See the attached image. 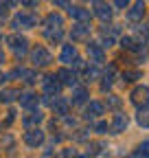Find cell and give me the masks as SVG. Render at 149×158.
I'll return each instance as SVG.
<instances>
[{"mask_svg":"<svg viewBox=\"0 0 149 158\" xmlns=\"http://www.w3.org/2000/svg\"><path fill=\"white\" fill-rule=\"evenodd\" d=\"M24 143L29 145V147H40L42 143H44V132L42 130H29L26 134H24Z\"/></svg>","mask_w":149,"mask_h":158,"instance_id":"obj_11","label":"cell"},{"mask_svg":"<svg viewBox=\"0 0 149 158\" xmlns=\"http://www.w3.org/2000/svg\"><path fill=\"white\" fill-rule=\"evenodd\" d=\"M114 66H110L107 70H105V75H103V81H101V90L103 92H107L110 88H112V84H114Z\"/></svg>","mask_w":149,"mask_h":158,"instance_id":"obj_20","label":"cell"},{"mask_svg":"<svg viewBox=\"0 0 149 158\" xmlns=\"http://www.w3.org/2000/svg\"><path fill=\"white\" fill-rule=\"evenodd\" d=\"M119 44H121V46H123L125 51H132V46H134L136 42H134V40H132V37H129V35H123V37H121V42H119Z\"/></svg>","mask_w":149,"mask_h":158,"instance_id":"obj_28","label":"cell"},{"mask_svg":"<svg viewBox=\"0 0 149 158\" xmlns=\"http://www.w3.org/2000/svg\"><path fill=\"white\" fill-rule=\"evenodd\" d=\"M31 59H33V66H48L50 62H53V57H50V53L44 48V46H35L33 48V53H31Z\"/></svg>","mask_w":149,"mask_h":158,"instance_id":"obj_2","label":"cell"},{"mask_svg":"<svg viewBox=\"0 0 149 158\" xmlns=\"http://www.w3.org/2000/svg\"><path fill=\"white\" fill-rule=\"evenodd\" d=\"M53 2L57 5V7H68V5H70V0H53Z\"/></svg>","mask_w":149,"mask_h":158,"instance_id":"obj_34","label":"cell"},{"mask_svg":"<svg viewBox=\"0 0 149 158\" xmlns=\"http://www.w3.org/2000/svg\"><path fill=\"white\" fill-rule=\"evenodd\" d=\"M129 101L134 103L136 110H147L149 108V88L147 86H136L129 94Z\"/></svg>","mask_w":149,"mask_h":158,"instance_id":"obj_1","label":"cell"},{"mask_svg":"<svg viewBox=\"0 0 149 158\" xmlns=\"http://www.w3.org/2000/svg\"><path fill=\"white\" fill-rule=\"evenodd\" d=\"M103 112H105V106H103L101 101H90L88 108H86V114H83V116L90 121V118H99Z\"/></svg>","mask_w":149,"mask_h":158,"instance_id":"obj_16","label":"cell"},{"mask_svg":"<svg viewBox=\"0 0 149 158\" xmlns=\"http://www.w3.org/2000/svg\"><path fill=\"white\" fill-rule=\"evenodd\" d=\"M88 57H90V62L92 64H103L105 62V51H103V46L101 44H97V42H88Z\"/></svg>","mask_w":149,"mask_h":158,"instance_id":"obj_5","label":"cell"},{"mask_svg":"<svg viewBox=\"0 0 149 158\" xmlns=\"http://www.w3.org/2000/svg\"><path fill=\"white\" fill-rule=\"evenodd\" d=\"M44 35L50 40V42H62V37H64V29H48V31H44Z\"/></svg>","mask_w":149,"mask_h":158,"instance_id":"obj_23","label":"cell"},{"mask_svg":"<svg viewBox=\"0 0 149 158\" xmlns=\"http://www.w3.org/2000/svg\"><path fill=\"white\" fill-rule=\"evenodd\" d=\"M74 57H77V48H74V44H64V46H62V53H59V62L72 64Z\"/></svg>","mask_w":149,"mask_h":158,"instance_id":"obj_18","label":"cell"},{"mask_svg":"<svg viewBox=\"0 0 149 158\" xmlns=\"http://www.w3.org/2000/svg\"><path fill=\"white\" fill-rule=\"evenodd\" d=\"M48 29H64V15L57 13V11H53L44 18V31Z\"/></svg>","mask_w":149,"mask_h":158,"instance_id":"obj_10","label":"cell"},{"mask_svg":"<svg viewBox=\"0 0 149 158\" xmlns=\"http://www.w3.org/2000/svg\"><path fill=\"white\" fill-rule=\"evenodd\" d=\"M90 35V24L88 22H77L72 29H70V37L74 42H79V40H86Z\"/></svg>","mask_w":149,"mask_h":158,"instance_id":"obj_14","label":"cell"},{"mask_svg":"<svg viewBox=\"0 0 149 158\" xmlns=\"http://www.w3.org/2000/svg\"><path fill=\"white\" fill-rule=\"evenodd\" d=\"M20 2H22L24 7H37V2H40V0H20Z\"/></svg>","mask_w":149,"mask_h":158,"instance_id":"obj_33","label":"cell"},{"mask_svg":"<svg viewBox=\"0 0 149 158\" xmlns=\"http://www.w3.org/2000/svg\"><path fill=\"white\" fill-rule=\"evenodd\" d=\"M119 31H121L119 27H110V29H107V27H103V29H101V46H103V48L114 46V42H116L114 35H116Z\"/></svg>","mask_w":149,"mask_h":158,"instance_id":"obj_8","label":"cell"},{"mask_svg":"<svg viewBox=\"0 0 149 158\" xmlns=\"http://www.w3.org/2000/svg\"><path fill=\"white\" fill-rule=\"evenodd\" d=\"M136 121H138V125L149 127V108H147V110H140V114L136 116Z\"/></svg>","mask_w":149,"mask_h":158,"instance_id":"obj_26","label":"cell"},{"mask_svg":"<svg viewBox=\"0 0 149 158\" xmlns=\"http://www.w3.org/2000/svg\"><path fill=\"white\" fill-rule=\"evenodd\" d=\"M103 106H107V108H114V110H116V108L121 106V99H119V97H114V94H110V97H107V103H103Z\"/></svg>","mask_w":149,"mask_h":158,"instance_id":"obj_30","label":"cell"},{"mask_svg":"<svg viewBox=\"0 0 149 158\" xmlns=\"http://www.w3.org/2000/svg\"><path fill=\"white\" fill-rule=\"evenodd\" d=\"M42 118H44V116H42V112H33L29 118H24V125H26V127H31V125H37V123L42 121Z\"/></svg>","mask_w":149,"mask_h":158,"instance_id":"obj_25","label":"cell"},{"mask_svg":"<svg viewBox=\"0 0 149 158\" xmlns=\"http://www.w3.org/2000/svg\"><path fill=\"white\" fill-rule=\"evenodd\" d=\"M134 158H149V138H147V141H143V143L136 147Z\"/></svg>","mask_w":149,"mask_h":158,"instance_id":"obj_22","label":"cell"},{"mask_svg":"<svg viewBox=\"0 0 149 158\" xmlns=\"http://www.w3.org/2000/svg\"><path fill=\"white\" fill-rule=\"evenodd\" d=\"M72 68H74V70H79V73H83V70H86V62H83L79 55L72 59Z\"/></svg>","mask_w":149,"mask_h":158,"instance_id":"obj_29","label":"cell"},{"mask_svg":"<svg viewBox=\"0 0 149 158\" xmlns=\"http://www.w3.org/2000/svg\"><path fill=\"white\" fill-rule=\"evenodd\" d=\"M55 77L59 79V84H62V86H70V88H74V86H77V75H74V73H70L68 68H59Z\"/></svg>","mask_w":149,"mask_h":158,"instance_id":"obj_15","label":"cell"},{"mask_svg":"<svg viewBox=\"0 0 149 158\" xmlns=\"http://www.w3.org/2000/svg\"><path fill=\"white\" fill-rule=\"evenodd\" d=\"M66 9H68L70 18H72V20H77V22H90V18H92L90 9H86V7H77V5H68Z\"/></svg>","mask_w":149,"mask_h":158,"instance_id":"obj_7","label":"cell"},{"mask_svg":"<svg viewBox=\"0 0 149 158\" xmlns=\"http://www.w3.org/2000/svg\"><path fill=\"white\" fill-rule=\"evenodd\" d=\"M2 79H5V77H2V75H0V81H2Z\"/></svg>","mask_w":149,"mask_h":158,"instance_id":"obj_35","label":"cell"},{"mask_svg":"<svg viewBox=\"0 0 149 158\" xmlns=\"http://www.w3.org/2000/svg\"><path fill=\"white\" fill-rule=\"evenodd\" d=\"M68 108H70V101H68V99H64V97H55V101H53L55 114L66 116V114H68Z\"/></svg>","mask_w":149,"mask_h":158,"instance_id":"obj_19","label":"cell"},{"mask_svg":"<svg viewBox=\"0 0 149 158\" xmlns=\"http://www.w3.org/2000/svg\"><path fill=\"white\" fill-rule=\"evenodd\" d=\"M95 132H97V134H105V132H107V123H105V121H99V123L95 125Z\"/></svg>","mask_w":149,"mask_h":158,"instance_id":"obj_31","label":"cell"},{"mask_svg":"<svg viewBox=\"0 0 149 158\" xmlns=\"http://www.w3.org/2000/svg\"><path fill=\"white\" fill-rule=\"evenodd\" d=\"M147 27H149V24H147Z\"/></svg>","mask_w":149,"mask_h":158,"instance_id":"obj_36","label":"cell"},{"mask_svg":"<svg viewBox=\"0 0 149 158\" xmlns=\"http://www.w3.org/2000/svg\"><path fill=\"white\" fill-rule=\"evenodd\" d=\"M129 5H132V0H114V7L116 9H127Z\"/></svg>","mask_w":149,"mask_h":158,"instance_id":"obj_32","label":"cell"},{"mask_svg":"<svg viewBox=\"0 0 149 158\" xmlns=\"http://www.w3.org/2000/svg\"><path fill=\"white\" fill-rule=\"evenodd\" d=\"M9 44H11V48H13V53L18 55V57H22L24 53H26V40L24 37H18V35H13V37H9Z\"/></svg>","mask_w":149,"mask_h":158,"instance_id":"obj_17","label":"cell"},{"mask_svg":"<svg viewBox=\"0 0 149 158\" xmlns=\"http://www.w3.org/2000/svg\"><path fill=\"white\" fill-rule=\"evenodd\" d=\"M37 24V18L33 13H18L13 18V29H33Z\"/></svg>","mask_w":149,"mask_h":158,"instance_id":"obj_4","label":"cell"},{"mask_svg":"<svg viewBox=\"0 0 149 158\" xmlns=\"http://www.w3.org/2000/svg\"><path fill=\"white\" fill-rule=\"evenodd\" d=\"M20 103H22L24 108H35V106H37V94H33V92L20 94Z\"/></svg>","mask_w":149,"mask_h":158,"instance_id":"obj_21","label":"cell"},{"mask_svg":"<svg viewBox=\"0 0 149 158\" xmlns=\"http://www.w3.org/2000/svg\"><path fill=\"white\" fill-rule=\"evenodd\" d=\"M83 75H86V81H95V79L99 77V70L95 68V66H86V70H83Z\"/></svg>","mask_w":149,"mask_h":158,"instance_id":"obj_27","label":"cell"},{"mask_svg":"<svg viewBox=\"0 0 149 158\" xmlns=\"http://www.w3.org/2000/svg\"><path fill=\"white\" fill-rule=\"evenodd\" d=\"M143 15H145V0H136L132 5V9L127 11V20L129 22H140Z\"/></svg>","mask_w":149,"mask_h":158,"instance_id":"obj_12","label":"cell"},{"mask_svg":"<svg viewBox=\"0 0 149 158\" xmlns=\"http://www.w3.org/2000/svg\"><path fill=\"white\" fill-rule=\"evenodd\" d=\"M62 92V84H59V79L50 75V77H44V94L46 97H59Z\"/></svg>","mask_w":149,"mask_h":158,"instance_id":"obj_6","label":"cell"},{"mask_svg":"<svg viewBox=\"0 0 149 158\" xmlns=\"http://www.w3.org/2000/svg\"><path fill=\"white\" fill-rule=\"evenodd\" d=\"M123 81L125 84H132V81H136V79H140V73L138 70H123Z\"/></svg>","mask_w":149,"mask_h":158,"instance_id":"obj_24","label":"cell"},{"mask_svg":"<svg viewBox=\"0 0 149 158\" xmlns=\"http://www.w3.org/2000/svg\"><path fill=\"white\" fill-rule=\"evenodd\" d=\"M95 15L101 20V22H110L112 15H114V9H112L105 0H95Z\"/></svg>","mask_w":149,"mask_h":158,"instance_id":"obj_3","label":"cell"},{"mask_svg":"<svg viewBox=\"0 0 149 158\" xmlns=\"http://www.w3.org/2000/svg\"><path fill=\"white\" fill-rule=\"evenodd\" d=\"M127 125H129L127 116H125L123 112H116V114H114V118H112L110 130H112V134H121V132H125V130H127Z\"/></svg>","mask_w":149,"mask_h":158,"instance_id":"obj_13","label":"cell"},{"mask_svg":"<svg viewBox=\"0 0 149 158\" xmlns=\"http://www.w3.org/2000/svg\"><path fill=\"white\" fill-rule=\"evenodd\" d=\"M88 99H90L88 88H83V86H74V88H72V97L68 99V101H70L72 106H83Z\"/></svg>","mask_w":149,"mask_h":158,"instance_id":"obj_9","label":"cell"}]
</instances>
